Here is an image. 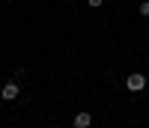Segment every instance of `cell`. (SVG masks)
Returning a JSON list of instances; mask_svg holds the SVG:
<instances>
[{
    "mask_svg": "<svg viewBox=\"0 0 149 128\" xmlns=\"http://www.w3.org/2000/svg\"><path fill=\"white\" fill-rule=\"evenodd\" d=\"M86 6H90V9H98V6H104V0H86Z\"/></svg>",
    "mask_w": 149,
    "mask_h": 128,
    "instance_id": "5b68a950",
    "label": "cell"
},
{
    "mask_svg": "<svg viewBox=\"0 0 149 128\" xmlns=\"http://www.w3.org/2000/svg\"><path fill=\"white\" fill-rule=\"evenodd\" d=\"M125 89H128V93H143V89H146V74L131 72L128 78H125Z\"/></svg>",
    "mask_w": 149,
    "mask_h": 128,
    "instance_id": "6da1fadb",
    "label": "cell"
},
{
    "mask_svg": "<svg viewBox=\"0 0 149 128\" xmlns=\"http://www.w3.org/2000/svg\"><path fill=\"white\" fill-rule=\"evenodd\" d=\"M18 95H21L18 81H9V83H3V89H0V98H3V101H15Z\"/></svg>",
    "mask_w": 149,
    "mask_h": 128,
    "instance_id": "7a4b0ae2",
    "label": "cell"
},
{
    "mask_svg": "<svg viewBox=\"0 0 149 128\" xmlns=\"http://www.w3.org/2000/svg\"><path fill=\"white\" fill-rule=\"evenodd\" d=\"M93 125V113L90 110H81V113H74V119H72V128H90Z\"/></svg>",
    "mask_w": 149,
    "mask_h": 128,
    "instance_id": "3957f363",
    "label": "cell"
},
{
    "mask_svg": "<svg viewBox=\"0 0 149 128\" xmlns=\"http://www.w3.org/2000/svg\"><path fill=\"white\" fill-rule=\"evenodd\" d=\"M137 12H140V15H143V18H149V0H143V3L137 6Z\"/></svg>",
    "mask_w": 149,
    "mask_h": 128,
    "instance_id": "277c9868",
    "label": "cell"
}]
</instances>
